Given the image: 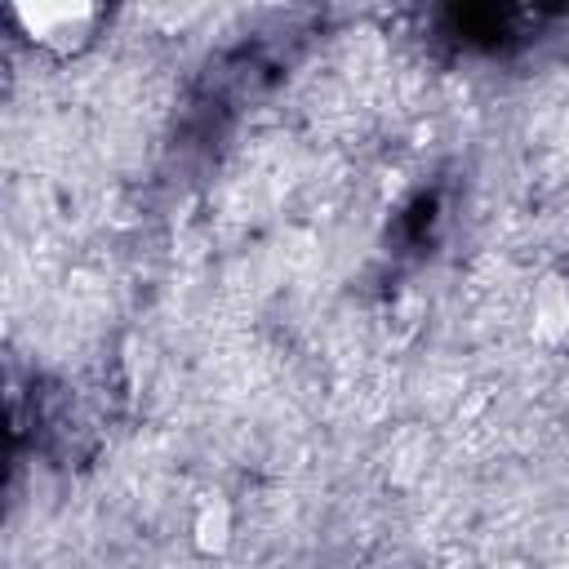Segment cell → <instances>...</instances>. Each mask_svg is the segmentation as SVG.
Segmentation results:
<instances>
[{"label":"cell","mask_w":569,"mask_h":569,"mask_svg":"<svg viewBox=\"0 0 569 569\" xmlns=\"http://www.w3.org/2000/svg\"><path fill=\"white\" fill-rule=\"evenodd\" d=\"M13 22L36 44H44L53 53H71L93 36L98 9L93 4H62V0H22V4H13Z\"/></svg>","instance_id":"obj_1"}]
</instances>
